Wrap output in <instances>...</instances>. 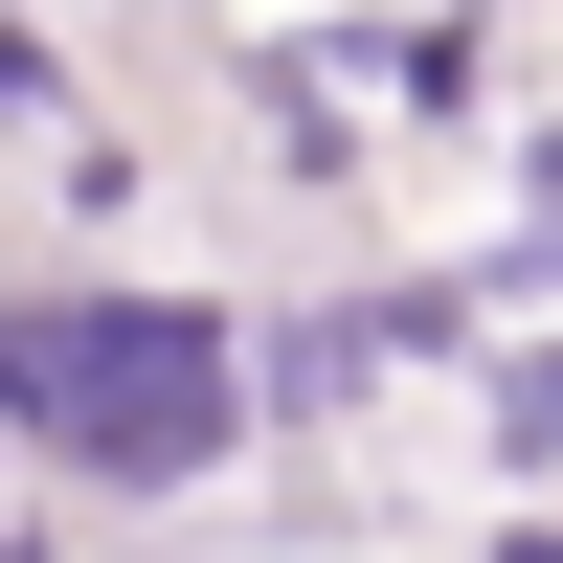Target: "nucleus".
<instances>
[{"label":"nucleus","instance_id":"1","mask_svg":"<svg viewBox=\"0 0 563 563\" xmlns=\"http://www.w3.org/2000/svg\"><path fill=\"white\" fill-rule=\"evenodd\" d=\"M23 406L45 429H90V451H180L203 429V339H180V316H23Z\"/></svg>","mask_w":563,"mask_h":563}]
</instances>
